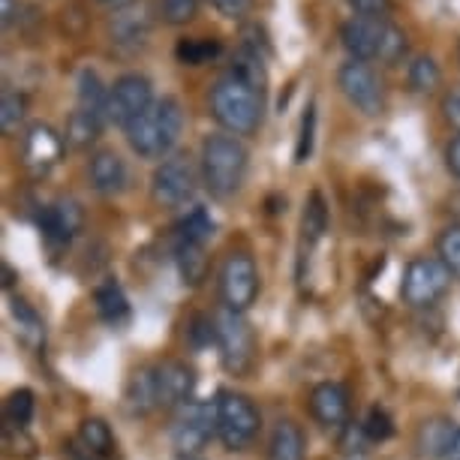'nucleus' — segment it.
<instances>
[{"label": "nucleus", "mask_w": 460, "mask_h": 460, "mask_svg": "<svg viewBox=\"0 0 460 460\" xmlns=\"http://www.w3.org/2000/svg\"><path fill=\"white\" fill-rule=\"evenodd\" d=\"M265 82L262 51L244 46L211 88V115L223 133L238 138L259 133L265 118Z\"/></svg>", "instance_id": "obj_1"}, {"label": "nucleus", "mask_w": 460, "mask_h": 460, "mask_svg": "<svg viewBox=\"0 0 460 460\" xmlns=\"http://www.w3.org/2000/svg\"><path fill=\"white\" fill-rule=\"evenodd\" d=\"M250 166V151L238 136L211 133L205 136L202 154H199V175L205 190L214 199H232L244 187Z\"/></svg>", "instance_id": "obj_2"}, {"label": "nucleus", "mask_w": 460, "mask_h": 460, "mask_svg": "<svg viewBox=\"0 0 460 460\" xmlns=\"http://www.w3.org/2000/svg\"><path fill=\"white\" fill-rule=\"evenodd\" d=\"M127 145L142 160H166L169 151L178 145L184 133V109L178 97H160L142 118L133 120L127 129Z\"/></svg>", "instance_id": "obj_3"}, {"label": "nucleus", "mask_w": 460, "mask_h": 460, "mask_svg": "<svg viewBox=\"0 0 460 460\" xmlns=\"http://www.w3.org/2000/svg\"><path fill=\"white\" fill-rule=\"evenodd\" d=\"M341 42L346 49L349 60H382V64H397L410 42L406 33L397 28L394 22L385 19H373V15H352L349 22H343L341 28Z\"/></svg>", "instance_id": "obj_4"}, {"label": "nucleus", "mask_w": 460, "mask_h": 460, "mask_svg": "<svg viewBox=\"0 0 460 460\" xmlns=\"http://www.w3.org/2000/svg\"><path fill=\"white\" fill-rule=\"evenodd\" d=\"M217 437L229 451H244L259 437L262 415L247 394L220 392L217 394Z\"/></svg>", "instance_id": "obj_5"}, {"label": "nucleus", "mask_w": 460, "mask_h": 460, "mask_svg": "<svg viewBox=\"0 0 460 460\" xmlns=\"http://www.w3.org/2000/svg\"><path fill=\"white\" fill-rule=\"evenodd\" d=\"M217 346H220L223 367L235 373V376H244L256 364V334L244 314L223 310L220 319H217Z\"/></svg>", "instance_id": "obj_6"}, {"label": "nucleus", "mask_w": 460, "mask_h": 460, "mask_svg": "<svg viewBox=\"0 0 460 460\" xmlns=\"http://www.w3.org/2000/svg\"><path fill=\"white\" fill-rule=\"evenodd\" d=\"M199 172L190 157H166L151 175V196L163 208H187L196 199Z\"/></svg>", "instance_id": "obj_7"}, {"label": "nucleus", "mask_w": 460, "mask_h": 460, "mask_svg": "<svg viewBox=\"0 0 460 460\" xmlns=\"http://www.w3.org/2000/svg\"><path fill=\"white\" fill-rule=\"evenodd\" d=\"M259 295V268L250 253H229L220 265V298L232 314H247Z\"/></svg>", "instance_id": "obj_8"}, {"label": "nucleus", "mask_w": 460, "mask_h": 460, "mask_svg": "<svg viewBox=\"0 0 460 460\" xmlns=\"http://www.w3.org/2000/svg\"><path fill=\"white\" fill-rule=\"evenodd\" d=\"M154 84L142 73H124L109 84V124L127 129L154 106Z\"/></svg>", "instance_id": "obj_9"}, {"label": "nucleus", "mask_w": 460, "mask_h": 460, "mask_svg": "<svg viewBox=\"0 0 460 460\" xmlns=\"http://www.w3.org/2000/svg\"><path fill=\"white\" fill-rule=\"evenodd\" d=\"M451 274L439 259H428V256H419L406 265L403 271V283H401V295L410 307H430L437 304L442 295L448 292L451 286Z\"/></svg>", "instance_id": "obj_10"}, {"label": "nucleus", "mask_w": 460, "mask_h": 460, "mask_svg": "<svg viewBox=\"0 0 460 460\" xmlns=\"http://www.w3.org/2000/svg\"><path fill=\"white\" fill-rule=\"evenodd\" d=\"M337 84H341L343 97L352 102L361 115L376 118L385 109V91H382V82L376 75V69L364 60H346V64L337 69Z\"/></svg>", "instance_id": "obj_11"}, {"label": "nucleus", "mask_w": 460, "mask_h": 460, "mask_svg": "<svg viewBox=\"0 0 460 460\" xmlns=\"http://www.w3.org/2000/svg\"><path fill=\"white\" fill-rule=\"evenodd\" d=\"M214 437H217L214 401H190L187 406H181L175 428H172V446L178 448V455H199Z\"/></svg>", "instance_id": "obj_12"}, {"label": "nucleus", "mask_w": 460, "mask_h": 460, "mask_svg": "<svg viewBox=\"0 0 460 460\" xmlns=\"http://www.w3.org/2000/svg\"><path fill=\"white\" fill-rule=\"evenodd\" d=\"M109 37L124 51L145 49L147 37H151V13H147V6L138 4V0L127 6H118L109 19Z\"/></svg>", "instance_id": "obj_13"}, {"label": "nucleus", "mask_w": 460, "mask_h": 460, "mask_svg": "<svg viewBox=\"0 0 460 460\" xmlns=\"http://www.w3.org/2000/svg\"><path fill=\"white\" fill-rule=\"evenodd\" d=\"M82 226H84V211L75 199H55L40 214V229L49 244H69L82 232Z\"/></svg>", "instance_id": "obj_14"}, {"label": "nucleus", "mask_w": 460, "mask_h": 460, "mask_svg": "<svg viewBox=\"0 0 460 460\" xmlns=\"http://www.w3.org/2000/svg\"><path fill=\"white\" fill-rule=\"evenodd\" d=\"M154 376H157V397H160V406H187L190 397H193V388H196V373L190 367L187 361H178V358H169L154 367Z\"/></svg>", "instance_id": "obj_15"}, {"label": "nucleus", "mask_w": 460, "mask_h": 460, "mask_svg": "<svg viewBox=\"0 0 460 460\" xmlns=\"http://www.w3.org/2000/svg\"><path fill=\"white\" fill-rule=\"evenodd\" d=\"M60 154H64V138L49 124H33L28 133H24V163H28L31 172L46 175L60 160Z\"/></svg>", "instance_id": "obj_16"}, {"label": "nucleus", "mask_w": 460, "mask_h": 460, "mask_svg": "<svg viewBox=\"0 0 460 460\" xmlns=\"http://www.w3.org/2000/svg\"><path fill=\"white\" fill-rule=\"evenodd\" d=\"M88 175L100 196H118V193H124L129 184V169L124 157H120L118 151H109V147H102V151H97L91 157Z\"/></svg>", "instance_id": "obj_17"}, {"label": "nucleus", "mask_w": 460, "mask_h": 460, "mask_svg": "<svg viewBox=\"0 0 460 460\" xmlns=\"http://www.w3.org/2000/svg\"><path fill=\"white\" fill-rule=\"evenodd\" d=\"M310 412L323 428H341L349 419V394L337 382H319L310 392Z\"/></svg>", "instance_id": "obj_18"}, {"label": "nucleus", "mask_w": 460, "mask_h": 460, "mask_svg": "<svg viewBox=\"0 0 460 460\" xmlns=\"http://www.w3.org/2000/svg\"><path fill=\"white\" fill-rule=\"evenodd\" d=\"M124 406L133 415H147L151 410H157L160 397H157V376H154V367H142L129 376L127 392H124Z\"/></svg>", "instance_id": "obj_19"}, {"label": "nucleus", "mask_w": 460, "mask_h": 460, "mask_svg": "<svg viewBox=\"0 0 460 460\" xmlns=\"http://www.w3.org/2000/svg\"><path fill=\"white\" fill-rule=\"evenodd\" d=\"M214 238V217L208 208L193 205L190 211L181 217L175 226V244H199L208 247V241Z\"/></svg>", "instance_id": "obj_20"}, {"label": "nucleus", "mask_w": 460, "mask_h": 460, "mask_svg": "<svg viewBox=\"0 0 460 460\" xmlns=\"http://www.w3.org/2000/svg\"><path fill=\"white\" fill-rule=\"evenodd\" d=\"M268 460H304V430L298 424L289 419L274 424L268 439Z\"/></svg>", "instance_id": "obj_21"}, {"label": "nucleus", "mask_w": 460, "mask_h": 460, "mask_svg": "<svg viewBox=\"0 0 460 460\" xmlns=\"http://www.w3.org/2000/svg\"><path fill=\"white\" fill-rule=\"evenodd\" d=\"M93 304H97V314L106 325H124L129 319V301L124 289H120V283L115 280H106L97 286V292H93Z\"/></svg>", "instance_id": "obj_22"}, {"label": "nucleus", "mask_w": 460, "mask_h": 460, "mask_svg": "<svg viewBox=\"0 0 460 460\" xmlns=\"http://www.w3.org/2000/svg\"><path fill=\"white\" fill-rule=\"evenodd\" d=\"M109 124V118L102 115H91V111H82V109H73V115L66 120V145L73 147H91L97 138L102 136V127Z\"/></svg>", "instance_id": "obj_23"}, {"label": "nucleus", "mask_w": 460, "mask_h": 460, "mask_svg": "<svg viewBox=\"0 0 460 460\" xmlns=\"http://www.w3.org/2000/svg\"><path fill=\"white\" fill-rule=\"evenodd\" d=\"M220 55H223V42L214 37H187V40H178V46H175V58L184 66L211 64V60H217Z\"/></svg>", "instance_id": "obj_24"}, {"label": "nucleus", "mask_w": 460, "mask_h": 460, "mask_svg": "<svg viewBox=\"0 0 460 460\" xmlns=\"http://www.w3.org/2000/svg\"><path fill=\"white\" fill-rule=\"evenodd\" d=\"M406 82L415 93H433L442 84V69L433 55H415L410 69H406Z\"/></svg>", "instance_id": "obj_25"}, {"label": "nucleus", "mask_w": 460, "mask_h": 460, "mask_svg": "<svg viewBox=\"0 0 460 460\" xmlns=\"http://www.w3.org/2000/svg\"><path fill=\"white\" fill-rule=\"evenodd\" d=\"M455 428H457V424H455V421H446V419L424 421V424H421V430H419V448H421L428 457L442 460V455H446V448H448L451 433H455Z\"/></svg>", "instance_id": "obj_26"}, {"label": "nucleus", "mask_w": 460, "mask_h": 460, "mask_svg": "<svg viewBox=\"0 0 460 460\" xmlns=\"http://www.w3.org/2000/svg\"><path fill=\"white\" fill-rule=\"evenodd\" d=\"M79 439L84 451H91L93 457H111V451H115V437H111V428L102 419H84Z\"/></svg>", "instance_id": "obj_27"}, {"label": "nucleus", "mask_w": 460, "mask_h": 460, "mask_svg": "<svg viewBox=\"0 0 460 460\" xmlns=\"http://www.w3.org/2000/svg\"><path fill=\"white\" fill-rule=\"evenodd\" d=\"M175 259H178V271L184 277V283L199 286L205 280L208 271V259H205V247L199 244H175Z\"/></svg>", "instance_id": "obj_28"}, {"label": "nucleus", "mask_w": 460, "mask_h": 460, "mask_svg": "<svg viewBox=\"0 0 460 460\" xmlns=\"http://www.w3.org/2000/svg\"><path fill=\"white\" fill-rule=\"evenodd\" d=\"M328 229V208H325V199L314 193L304 205V220H301V232H304V241L307 244H316L319 238L325 235Z\"/></svg>", "instance_id": "obj_29"}, {"label": "nucleus", "mask_w": 460, "mask_h": 460, "mask_svg": "<svg viewBox=\"0 0 460 460\" xmlns=\"http://www.w3.org/2000/svg\"><path fill=\"white\" fill-rule=\"evenodd\" d=\"M437 259L448 268L451 274L460 277V223L448 226L437 238Z\"/></svg>", "instance_id": "obj_30"}, {"label": "nucleus", "mask_w": 460, "mask_h": 460, "mask_svg": "<svg viewBox=\"0 0 460 460\" xmlns=\"http://www.w3.org/2000/svg\"><path fill=\"white\" fill-rule=\"evenodd\" d=\"M199 6L202 0H160V19L169 28H184L199 15Z\"/></svg>", "instance_id": "obj_31"}, {"label": "nucleus", "mask_w": 460, "mask_h": 460, "mask_svg": "<svg viewBox=\"0 0 460 460\" xmlns=\"http://www.w3.org/2000/svg\"><path fill=\"white\" fill-rule=\"evenodd\" d=\"M24 109L28 102L19 91H4V100H0V127H4L6 136L19 133L22 120H24Z\"/></svg>", "instance_id": "obj_32"}, {"label": "nucleus", "mask_w": 460, "mask_h": 460, "mask_svg": "<svg viewBox=\"0 0 460 460\" xmlns=\"http://www.w3.org/2000/svg\"><path fill=\"white\" fill-rule=\"evenodd\" d=\"M33 419V392L31 388H19V392L10 394V401H6V421L13 424V428H28Z\"/></svg>", "instance_id": "obj_33"}, {"label": "nucleus", "mask_w": 460, "mask_h": 460, "mask_svg": "<svg viewBox=\"0 0 460 460\" xmlns=\"http://www.w3.org/2000/svg\"><path fill=\"white\" fill-rule=\"evenodd\" d=\"M314 142H316V106L310 102L307 111H304V118H301L298 145H295V163L310 160V154H314Z\"/></svg>", "instance_id": "obj_34"}, {"label": "nucleus", "mask_w": 460, "mask_h": 460, "mask_svg": "<svg viewBox=\"0 0 460 460\" xmlns=\"http://www.w3.org/2000/svg\"><path fill=\"white\" fill-rule=\"evenodd\" d=\"M364 433H367L373 442H385L394 433V424L382 410H373L367 415V421H364Z\"/></svg>", "instance_id": "obj_35"}, {"label": "nucleus", "mask_w": 460, "mask_h": 460, "mask_svg": "<svg viewBox=\"0 0 460 460\" xmlns=\"http://www.w3.org/2000/svg\"><path fill=\"white\" fill-rule=\"evenodd\" d=\"M13 314H15V319H19V325L24 328V334H31L33 341H37V337L42 334V323H40V316L33 314V310L28 307V304L19 301V298L13 301Z\"/></svg>", "instance_id": "obj_36"}, {"label": "nucleus", "mask_w": 460, "mask_h": 460, "mask_svg": "<svg viewBox=\"0 0 460 460\" xmlns=\"http://www.w3.org/2000/svg\"><path fill=\"white\" fill-rule=\"evenodd\" d=\"M223 19H244V15L253 10L256 0H208Z\"/></svg>", "instance_id": "obj_37"}, {"label": "nucleus", "mask_w": 460, "mask_h": 460, "mask_svg": "<svg viewBox=\"0 0 460 460\" xmlns=\"http://www.w3.org/2000/svg\"><path fill=\"white\" fill-rule=\"evenodd\" d=\"M355 15H373V19H385L392 10V0H349Z\"/></svg>", "instance_id": "obj_38"}, {"label": "nucleus", "mask_w": 460, "mask_h": 460, "mask_svg": "<svg viewBox=\"0 0 460 460\" xmlns=\"http://www.w3.org/2000/svg\"><path fill=\"white\" fill-rule=\"evenodd\" d=\"M442 118L460 133V88L448 91L446 97H442Z\"/></svg>", "instance_id": "obj_39"}, {"label": "nucleus", "mask_w": 460, "mask_h": 460, "mask_svg": "<svg viewBox=\"0 0 460 460\" xmlns=\"http://www.w3.org/2000/svg\"><path fill=\"white\" fill-rule=\"evenodd\" d=\"M446 163H448V172L460 181V133L451 138L446 145Z\"/></svg>", "instance_id": "obj_40"}, {"label": "nucleus", "mask_w": 460, "mask_h": 460, "mask_svg": "<svg viewBox=\"0 0 460 460\" xmlns=\"http://www.w3.org/2000/svg\"><path fill=\"white\" fill-rule=\"evenodd\" d=\"M19 10H22L19 0H0V22H4V28H10L19 19Z\"/></svg>", "instance_id": "obj_41"}, {"label": "nucleus", "mask_w": 460, "mask_h": 460, "mask_svg": "<svg viewBox=\"0 0 460 460\" xmlns=\"http://www.w3.org/2000/svg\"><path fill=\"white\" fill-rule=\"evenodd\" d=\"M442 460H460V424L455 428V433H451V442L446 448V455H442Z\"/></svg>", "instance_id": "obj_42"}, {"label": "nucleus", "mask_w": 460, "mask_h": 460, "mask_svg": "<svg viewBox=\"0 0 460 460\" xmlns=\"http://www.w3.org/2000/svg\"><path fill=\"white\" fill-rule=\"evenodd\" d=\"M100 4H106V6H115V10H118V6H127V4H133V0H100Z\"/></svg>", "instance_id": "obj_43"}, {"label": "nucleus", "mask_w": 460, "mask_h": 460, "mask_svg": "<svg viewBox=\"0 0 460 460\" xmlns=\"http://www.w3.org/2000/svg\"><path fill=\"white\" fill-rule=\"evenodd\" d=\"M457 55H460V51H457Z\"/></svg>", "instance_id": "obj_44"}]
</instances>
